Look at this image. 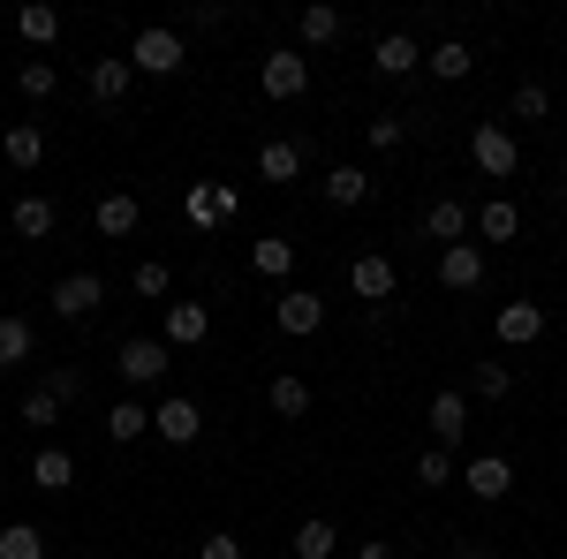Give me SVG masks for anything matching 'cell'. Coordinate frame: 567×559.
<instances>
[{
    "mask_svg": "<svg viewBox=\"0 0 567 559\" xmlns=\"http://www.w3.org/2000/svg\"><path fill=\"white\" fill-rule=\"evenodd\" d=\"M492 333H499V348H529V341H545V302H499Z\"/></svg>",
    "mask_w": 567,
    "mask_h": 559,
    "instance_id": "obj_12",
    "label": "cell"
},
{
    "mask_svg": "<svg viewBox=\"0 0 567 559\" xmlns=\"http://www.w3.org/2000/svg\"><path fill=\"white\" fill-rule=\"evenodd\" d=\"M144 431H152V416H144V401H114V408H106V438H114V446H136Z\"/></svg>",
    "mask_w": 567,
    "mask_h": 559,
    "instance_id": "obj_29",
    "label": "cell"
},
{
    "mask_svg": "<svg viewBox=\"0 0 567 559\" xmlns=\"http://www.w3.org/2000/svg\"><path fill=\"white\" fill-rule=\"evenodd\" d=\"M16 39H23V45H53V39H61V8L23 0V8H16Z\"/></svg>",
    "mask_w": 567,
    "mask_h": 559,
    "instance_id": "obj_22",
    "label": "cell"
},
{
    "mask_svg": "<svg viewBox=\"0 0 567 559\" xmlns=\"http://www.w3.org/2000/svg\"><path fill=\"white\" fill-rule=\"evenodd\" d=\"M439 288H454V296L484 288V250H477V242H454V250H439Z\"/></svg>",
    "mask_w": 567,
    "mask_h": 559,
    "instance_id": "obj_13",
    "label": "cell"
},
{
    "mask_svg": "<svg viewBox=\"0 0 567 559\" xmlns=\"http://www.w3.org/2000/svg\"><path fill=\"white\" fill-rule=\"evenodd\" d=\"M296 39L303 45H333L341 39V8H303V15H296Z\"/></svg>",
    "mask_w": 567,
    "mask_h": 559,
    "instance_id": "obj_32",
    "label": "cell"
},
{
    "mask_svg": "<svg viewBox=\"0 0 567 559\" xmlns=\"http://www.w3.org/2000/svg\"><path fill=\"white\" fill-rule=\"evenodd\" d=\"M363 197H371V174H363V167H326V205L355 213Z\"/></svg>",
    "mask_w": 567,
    "mask_h": 559,
    "instance_id": "obj_27",
    "label": "cell"
},
{
    "mask_svg": "<svg viewBox=\"0 0 567 559\" xmlns=\"http://www.w3.org/2000/svg\"><path fill=\"white\" fill-rule=\"evenodd\" d=\"M0 559H45V529H31V521H8V529H0Z\"/></svg>",
    "mask_w": 567,
    "mask_h": 559,
    "instance_id": "obj_33",
    "label": "cell"
},
{
    "mask_svg": "<svg viewBox=\"0 0 567 559\" xmlns=\"http://www.w3.org/2000/svg\"><path fill=\"white\" fill-rule=\"evenodd\" d=\"M545 114H553V91H545V84L515 91V122H545Z\"/></svg>",
    "mask_w": 567,
    "mask_h": 559,
    "instance_id": "obj_39",
    "label": "cell"
},
{
    "mask_svg": "<svg viewBox=\"0 0 567 559\" xmlns=\"http://www.w3.org/2000/svg\"><path fill=\"white\" fill-rule=\"evenodd\" d=\"M462 559H492V545H477V537H470V545H462Z\"/></svg>",
    "mask_w": 567,
    "mask_h": 559,
    "instance_id": "obj_43",
    "label": "cell"
},
{
    "mask_svg": "<svg viewBox=\"0 0 567 559\" xmlns=\"http://www.w3.org/2000/svg\"><path fill=\"white\" fill-rule=\"evenodd\" d=\"M130 288H136V296H144V302H159V296H167V288H175V272H167V258H144V265H136V272H130Z\"/></svg>",
    "mask_w": 567,
    "mask_h": 559,
    "instance_id": "obj_35",
    "label": "cell"
},
{
    "mask_svg": "<svg viewBox=\"0 0 567 559\" xmlns=\"http://www.w3.org/2000/svg\"><path fill=\"white\" fill-rule=\"evenodd\" d=\"M31 355H39V325L8 310V318H0V371H16V363H31Z\"/></svg>",
    "mask_w": 567,
    "mask_h": 559,
    "instance_id": "obj_20",
    "label": "cell"
},
{
    "mask_svg": "<svg viewBox=\"0 0 567 559\" xmlns=\"http://www.w3.org/2000/svg\"><path fill=\"white\" fill-rule=\"evenodd\" d=\"M272 318H280V333H296V341H310V333L326 325V296H318V288H288V296L272 302Z\"/></svg>",
    "mask_w": 567,
    "mask_h": 559,
    "instance_id": "obj_10",
    "label": "cell"
},
{
    "mask_svg": "<svg viewBox=\"0 0 567 559\" xmlns=\"http://www.w3.org/2000/svg\"><path fill=\"white\" fill-rule=\"evenodd\" d=\"M416 484H432V491H446V484H454V454H446V446H432V454H416Z\"/></svg>",
    "mask_w": 567,
    "mask_h": 559,
    "instance_id": "obj_37",
    "label": "cell"
},
{
    "mask_svg": "<svg viewBox=\"0 0 567 559\" xmlns=\"http://www.w3.org/2000/svg\"><path fill=\"white\" fill-rule=\"evenodd\" d=\"M53 416H61V401H53V393H23V424H31V431H45V424H53Z\"/></svg>",
    "mask_w": 567,
    "mask_h": 559,
    "instance_id": "obj_41",
    "label": "cell"
},
{
    "mask_svg": "<svg viewBox=\"0 0 567 559\" xmlns=\"http://www.w3.org/2000/svg\"><path fill=\"white\" fill-rule=\"evenodd\" d=\"M296 559H341V529L326 515H310V521H296V545H288Z\"/></svg>",
    "mask_w": 567,
    "mask_h": 559,
    "instance_id": "obj_21",
    "label": "cell"
},
{
    "mask_svg": "<svg viewBox=\"0 0 567 559\" xmlns=\"http://www.w3.org/2000/svg\"><path fill=\"white\" fill-rule=\"evenodd\" d=\"M470 227H477V213H470L462 197H439L432 213H424V235H432L439 250H454V242H470Z\"/></svg>",
    "mask_w": 567,
    "mask_h": 559,
    "instance_id": "obj_15",
    "label": "cell"
},
{
    "mask_svg": "<svg viewBox=\"0 0 567 559\" xmlns=\"http://www.w3.org/2000/svg\"><path fill=\"white\" fill-rule=\"evenodd\" d=\"M462 484H470V499H484V507H499V499L515 491V462H507V454H477V462L462 469Z\"/></svg>",
    "mask_w": 567,
    "mask_h": 559,
    "instance_id": "obj_11",
    "label": "cell"
},
{
    "mask_svg": "<svg viewBox=\"0 0 567 559\" xmlns=\"http://www.w3.org/2000/svg\"><path fill=\"white\" fill-rule=\"evenodd\" d=\"M560 197H567V167H560Z\"/></svg>",
    "mask_w": 567,
    "mask_h": 559,
    "instance_id": "obj_45",
    "label": "cell"
},
{
    "mask_svg": "<svg viewBox=\"0 0 567 559\" xmlns=\"http://www.w3.org/2000/svg\"><path fill=\"white\" fill-rule=\"evenodd\" d=\"M424 424H432V438L446 454H462V438H470V393H432Z\"/></svg>",
    "mask_w": 567,
    "mask_h": 559,
    "instance_id": "obj_9",
    "label": "cell"
},
{
    "mask_svg": "<svg viewBox=\"0 0 567 559\" xmlns=\"http://www.w3.org/2000/svg\"><path fill=\"white\" fill-rule=\"evenodd\" d=\"M250 265H258L265 280H288V272H296V242H280V235H265V242H250Z\"/></svg>",
    "mask_w": 567,
    "mask_h": 559,
    "instance_id": "obj_30",
    "label": "cell"
},
{
    "mask_svg": "<svg viewBox=\"0 0 567 559\" xmlns=\"http://www.w3.org/2000/svg\"><path fill=\"white\" fill-rule=\"evenodd\" d=\"M152 431H159L167 446H197V438H205V408H197L189 393H167V401L152 408Z\"/></svg>",
    "mask_w": 567,
    "mask_h": 559,
    "instance_id": "obj_6",
    "label": "cell"
},
{
    "mask_svg": "<svg viewBox=\"0 0 567 559\" xmlns=\"http://www.w3.org/2000/svg\"><path fill=\"white\" fill-rule=\"evenodd\" d=\"M265 401H272V416H288V424H296V416H310V386L296 379V371H280V379L265 386Z\"/></svg>",
    "mask_w": 567,
    "mask_h": 559,
    "instance_id": "obj_28",
    "label": "cell"
},
{
    "mask_svg": "<svg viewBox=\"0 0 567 559\" xmlns=\"http://www.w3.org/2000/svg\"><path fill=\"white\" fill-rule=\"evenodd\" d=\"M401 136H409V122H401V114H379V122L363 130V144H371V152H393Z\"/></svg>",
    "mask_w": 567,
    "mask_h": 559,
    "instance_id": "obj_40",
    "label": "cell"
},
{
    "mask_svg": "<svg viewBox=\"0 0 567 559\" xmlns=\"http://www.w3.org/2000/svg\"><path fill=\"white\" fill-rule=\"evenodd\" d=\"M424 69H432L439 84H462V76L477 69V53H470V45H462V39H439L432 53H424Z\"/></svg>",
    "mask_w": 567,
    "mask_h": 559,
    "instance_id": "obj_24",
    "label": "cell"
},
{
    "mask_svg": "<svg viewBox=\"0 0 567 559\" xmlns=\"http://www.w3.org/2000/svg\"><path fill=\"white\" fill-rule=\"evenodd\" d=\"M470 393H477V401H507V393H515V371H507V363H477V371H470Z\"/></svg>",
    "mask_w": 567,
    "mask_h": 559,
    "instance_id": "obj_34",
    "label": "cell"
},
{
    "mask_svg": "<svg viewBox=\"0 0 567 559\" xmlns=\"http://www.w3.org/2000/svg\"><path fill=\"white\" fill-rule=\"evenodd\" d=\"M349 288L363 302H393V288H401V265L386 258V250H363V258L349 265Z\"/></svg>",
    "mask_w": 567,
    "mask_h": 559,
    "instance_id": "obj_8",
    "label": "cell"
},
{
    "mask_svg": "<svg viewBox=\"0 0 567 559\" xmlns=\"http://www.w3.org/2000/svg\"><path fill=\"white\" fill-rule=\"evenodd\" d=\"M114 371H122V386H159L167 379V341H122V355H114Z\"/></svg>",
    "mask_w": 567,
    "mask_h": 559,
    "instance_id": "obj_7",
    "label": "cell"
},
{
    "mask_svg": "<svg viewBox=\"0 0 567 559\" xmlns=\"http://www.w3.org/2000/svg\"><path fill=\"white\" fill-rule=\"evenodd\" d=\"M45 393H53L61 408H69V401H84V371H76V363H53V371H45Z\"/></svg>",
    "mask_w": 567,
    "mask_h": 559,
    "instance_id": "obj_38",
    "label": "cell"
},
{
    "mask_svg": "<svg viewBox=\"0 0 567 559\" xmlns=\"http://www.w3.org/2000/svg\"><path fill=\"white\" fill-rule=\"evenodd\" d=\"M205 333H213V310L205 302H167V333H159L167 348H197Z\"/></svg>",
    "mask_w": 567,
    "mask_h": 559,
    "instance_id": "obj_17",
    "label": "cell"
},
{
    "mask_svg": "<svg viewBox=\"0 0 567 559\" xmlns=\"http://www.w3.org/2000/svg\"><path fill=\"white\" fill-rule=\"evenodd\" d=\"M303 91H310L303 45H272V53H265V99H280V106H288V99H303Z\"/></svg>",
    "mask_w": 567,
    "mask_h": 559,
    "instance_id": "obj_4",
    "label": "cell"
},
{
    "mask_svg": "<svg viewBox=\"0 0 567 559\" xmlns=\"http://www.w3.org/2000/svg\"><path fill=\"white\" fill-rule=\"evenodd\" d=\"M130 84H136L130 53H122V61H91V76H84V91L99 99V106H122V99H130Z\"/></svg>",
    "mask_w": 567,
    "mask_h": 559,
    "instance_id": "obj_16",
    "label": "cell"
},
{
    "mask_svg": "<svg viewBox=\"0 0 567 559\" xmlns=\"http://www.w3.org/2000/svg\"><path fill=\"white\" fill-rule=\"evenodd\" d=\"M0 152H8V167L16 174H31L45 159V136H39V122H16V130L0 136Z\"/></svg>",
    "mask_w": 567,
    "mask_h": 559,
    "instance_id": "obj_25",
    "label": "cell"
},
{
    "mask_svg": "<svg viewBox=\"0 0 567 559\" xmlns=\"http://www.w3.org/2000/svg\"><path fill=\"white\" fill-rule=\"evenodd\" d=\"M355 559H393V545H363V552H355Z\"/></svg>",
    "mask_w": 567,
    "mask_h": 559,
    "instance_id": "obj_44",
    "label": "cell"
},
{
    "mask_svg": "<svg viewBox=\"0 0 567 559\" xmlns=\"http://www.w3.org/2000/svg\"><path fill=\"white\" fill-rule=\"evenodd\" d=\"M130 69H136V76H175V69H182V31L144 23V31L130 39Z\"/></svg>",
    "mask_w": 567,
    "mask_h": 559,
    "instance_id": "obj_1",
    "label": "cell"
},
{
    "mask_svg": "<svg viewBox=\"0 0 567 559\" xmlns=\"http://www.w3.org/2000/svg\"><path fill=\"white\" fill-rule=\"evenodd\" d=\"M31 484H39V491H69V484H76V462H69L61 446H45L39 462H31Z\"/></svg>",
    "mask_w": 567,
    "mask_h": 559,
    "instance_id": "obj_31",
    "label": "cell"
},
{
    "mask_svg": "<svg viewBox=\"0 0 567 559\" xmlns=\"http://www.w3.org/2000/svg\"><path fill=\"white\" fill-rule=\"evenodd\" d=\"M53 197H16V213H8V227H16V235H23V242H45V235H53Z\"/></svg>",
    "mask_w": 567,
    "mask_h": 559,
    "instance_id": "obj_23",
    "label": "cell"
},
{
    "mask_svg": "<svg viewBox=\"0 0 567 559\" xmlns=\"http://www.w3.org/2000/svg\"><path fill=\"white\" fill-rule=\"evenodd\" d=\"M99 302H106V280H99V272H69V280H53V318H61V325H84Z\"/></svg>",
    "mask_w": 567,
    "mask_h": 559,
    "instance_id": "obj_5",
    "label": "cell"
},
{
    "mask_svg": "<svg viewBox=\"0 0 567 559\" xmlns=\"http://www.w3.org/2000/svg\"><path fill=\"white\" fill-rule=\"evenodd\" d=\"M258 174L265 182H296V174H303V144H296V136H265L258 144Z\"/></svg>",
    "mask_w": 567,
    "mask_h": 559,
    "instance_id": "obj_19",
    "label": "cell"
},
{
    "mask_svg": "<svg viewBox=\"0 0 567 559\" xmlns=\"http://www.w3.org/2000/svg\"><path fill=\"white\" fill-rule=\"evenodd\" d=\"M205 559H243V545H235V537L219 529V537H205Z\"/></svg>",
    "mask_w": 567,
    "mask_h": 559,
    "instance_id": "obj_42",
    "label": "cell"
},
{
    "mask_svg": "<svg viewBox=\"0 0 567 559\" xmlns=\"http://www.w3.org/2000/svg\"><path fill=\"white\" fill-rule=\"evenodd\" d=\"M16 84H23V99H53V91H61V69H53V61H23Z\"/></svg>",
    "mask_w": 567,
    "mask_h": 559,
    "instance_id": "obj_36",
    "label": "cell"
},
{
    "mask_svg": "<svg viewBox=\"0 0 567 559\" xmlns=\"http://www.w3.org/2000/svg\"><path fill=\"white\" fill-rule=\"evenodd\" d=\"M91 219H99V235H114V242H122V235H136V227H144V205H136L130 189H106Z\"/></svg>",
    "mask_w": 567,
    "mask_h": 559,
    "instance_id": "obj_18",
    "label": "cell"
},
{
    "mask_svg": "<svg viewBox=\"0 0 567 559\" xmlns=\"http://www.w3.org/2000/svg\"><path fill=\"white\" fill-rule=\"evenodd\" d=\"M182 213H189V227L213 235V227H227V219L243 213V197H235L227 182H189V189H182Z\"/></svg>",
    "mask_w": 567,
    "mask_h": 559,
    "instance_id": "obj_3",
    "label": "cell"
},
{
    "mask_svg": "<svg viewBox=\"0 0 567 559\" xmlns=\"http://www.w3.org/2000/svg\"><path fill=\"white\" fill-rule=\"evenodd\" d=\"M477 235H484V242H515V235H523L515 197H492V205H477Z\"/></svg>",
    "mask_w": 567,
    "mask_h": 559,
    "instance_id": "obj_26",
    "label": "cell"
},
{
    "mask_svg": "<svg viewBox=\"0 0 567 559\" xmlns=\"http://www.w3.org/2000/svg\"><path fill=\"white\" fill-rule=\"evenodd\" d=\"M470 159H477V174L507 182V174L523 167V144H515V130H499V122H477L470 130Z\"/></svg>",
    "mask_w": 567,
    "mask_h": 559,
    "instance_id": "obj_2",
    "label": "cell"
},
{
    "mask_svg": "<svg viewBox=\"0 0 567 559\" xmlns=\"http://www.w3.org/2000/svg\"><path fill=\"white\" fill-rule=\"evenodd\" d=\"M371 69H379L386 84H393V76H416V69H424V45L409 39V31H386V39L371 45Z\"/></svg>",
    "mask_w": 567,
    "mask_h": 559,
    "instance_id": "obj_14",
    "label": "cell"
}]
</instances>
